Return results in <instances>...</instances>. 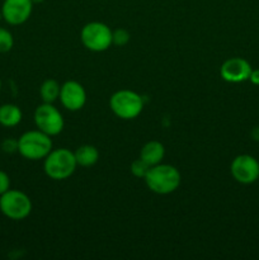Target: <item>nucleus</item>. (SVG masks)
<instances>
[{
    "label": "nucleus",
    "instance_id": "obj_13",
    "mask_svg": "<svg viewBox=\"0 0 259 260\" xmlns=\"http://www.w3.org/2000/svg\"><path fill=\"white\" fill-rule=\"evenodd\" d=\"M78 167L90 168L99 160V151L93 145H81L74 151Z\"/></svg>",
    "mask_w": 259,
    "mask_h": 260
},
{
    "label": "nucleus",
    "instance_id": "obj_11",
    "mask_svg": "<svg viewBox=\"0 0 259 260\" xmlns=\"http://www.w3.org/2000/svg\"><path fill=\"white\" fill-rule=\"evenodd\" d=\"M251 70L253 69L246 60L241 57H231L221 65L220 74L225 81L236 84L249 80Z\"/></svg>",
    "mask_w": 259,
    "mask_h": 260
},
{
    "label": "nucleus",
    "instance_id": "obj_15",
    "mask_svg": "<svg viewBox=\"0 0 259 260\" xmlns=\"http://www.w3.org/2000/svg\"><path fill=\"white\" fill-rule=\"evenodd\" d=\"M61 85L55 79H47L42 83L40 88V95L43 103H53L60 98Z\"/></svg>",
    "mask_w": 259,
    "mask_h": 260
},
{
    "label": "nucleus",
    "instance_id": "obj_20",
    "mask_svg": "<svg viewBox=\"0 0 259 260\" xmlns=\"http://www.w3.org/2000/svg\"><path fill=\"white\" fill-rule=\"evenodd\" d=\"M10 189V178L5 172L0 170V196Z\"/></svg>",
    "mask_w": 259,
    "mask_h": 260
},
{
    "label": "nucleus",
    "instance_id": "obj_6",
    "mask_svg": "<svg viewBox=\"0 0 259 260\" xmlns=\"http://www.w3.org/2000/svg\"><path fill=\"white\" fill-rule=\"evenodd\" d=\"M113 30L102 22H90L83 27L80 40L84 47L93 52H103L111 47Z\"/></svg>",
    "mask_w": 259,
    "mask_h": 260
},
{
    "label": "nucleus",
    "instance_id": "obj_23",
    "mask_svg": "<svg viewBox=\"0 0 259 260\" xmlns=\"http://www.w3.org/2000/svg\"><path fill=\"white\" fill-rule=\"evenodd\" d=\"M0 90H2V80H0Z\"/></svg>",
    "mask_w": 259,
    "mask_h": 260
},
{
    "label": "nucleus",
    "instance_id": "obj_14",
    "mask_svg": "<svg viewBox=\"0 0 259 260\" xmlns=\"http://www.w3.org/2000/svg\"><path fill=\"white\" fill-rule=\"evenodd\" d=\"M23 113L15 104H4L0 107V124L4 127H15L20 123Z\"/></svg>",
    "mask_w": 259,
    "mask_h": 260
},
{
    "label": "nucleus",
    "instance_id": "obj_16",
    "mask_svg": "<svg viewBox=\"0 0 259 260\" xmlns=\"http://www.w3.org/2000/svg\"><path fill=\"white\" fill-rule=\"evenodd\" d=\"M14 46L13 35L5 28H0V53L9 52Z\"/></svg>",
    "mask_w": 259,
    "mask_h": 260
},
{
    "label": "nucleus",
    "instance_id": "obj_19",
    "mask_svg": "<svg viewBox=\"0 0 259 260\" xmlns=\"http://www.w3.org/2000/svg\"><path fill=\"white\" fill-rule=\"evenodd\" d=\"M2 149L4 152H8V154H13V152L18 151V140L13 139H7L3 141Z\"/></svg>",
    "mask_w": 259,
    "mask_h": 260
},
{
    "label": "nucleus",
    "instance_id": "obj_17",
    "mask_svg": "<svg viewBox=\"0 0 259 260\" xmlns=\"http://www.w3.org/2000/svg\"><path fill=\"white\" fill-rule=\"evenodd\" d=\"M130 169H131V173L134 177L142 178V179H144V178L146 177L147 172H149L150 165L147 164L146 161H144L141 157H139V159H136L135 161H132L131 168H130Z\"/></svg>",
    "mask_w": 259,
    "mask_h": 260
},
{
    "label": "nucleus",
    "instance_id": "obj_5",
    "mask_svg": "<svg viewBox=\"0 0 259 260\" xmlns=\"http://www.w3.org/2000/svg\"><path fill=\"white\" fill-rule=\"evenodd\" d=\"M0 211L10 220H24L32 212V201L22 190L9 189L0 196Z\"/></svg>",
    "mask_w": 259,
    "mask_h": 260
},
{
    "label": "nucleus",
    "instance_id": "obj_2",
    "mask_svg": "<svg viewBox=\"0 0 259 260\" xmlns=\"http://www.w3.org/2000/svg\"><path fill=\"white\" fill-rule=\"evenodd\" d=\"M43 160V170L46 175L53 180L68 179L74 174L78 167L74 152L63 147L51 150L50 154Z\"/></svg>",
    "mask_w": 259,
    "mask_h": 260
},
{
    "label": "nucleus",
    "instance_id": "obj_12",
    "mask_svg": "<svg viewBox=\"0 0 259 260\" xmlns=\"http://www.w3.org/2000/svg\"><path fill=\"white\" fill-rule=\"evenodd\" d=\"M165 156L164 145L159 141H149L142 146L140 151V157L146 161L150 167L160 164Z\"/></svg>",
    "mask_w": 259,
    "mask_h": 260
},
{
    "label": "nucleus",
    "instance_id": "obj_10",
    "mask_svg": "<svg viewBox=\"0 0 259 260\" xmlns=\"http://www.w3.org/2000/svg\"><path fill=\"white\" fill-rule=\"evenodd\" d=\"M60 102L68 111H80L86 103V91L80 83L69 80L61 85Z\"/></svg>",
    "mask_w": 259,
    "mask_h": 260
},
{
    "label": "nucleus",
    "instance_id": "obj_4",
    "mask_svg": "<svg viewBox=\"0 0 259 260\" xmlns=\"http://www.w3.org/2000/svg\"><path fill=\"white\" fill-rule=\"evenodd\" d=\"M112 112L121 119H134L142 112L144 99L136 91L122 89L116 91L109 99Z\"/></svg>",
    "mask_w": 259,
    "mask_h": 260
},
{
    "label": "nucleus",
    "instance_id": "obj_18",
    "mask_svg": "<svg viewBox=\"0 0 259 260\" xmlns=\"http://www.w3.org/2000/svg\"><path fill=\"white\" fill-rule=\"evenodd\" d=\"M130 41V33L123 28H118V29L112 32V43L116 46H124L127 45Z\"/></svg>",
    "mask_w": 259,
    "mask_h": 260
},
{
    "label": "nucleus",
    "instance_id": "obj_1",
    "mask_svg": "<svg viewBox=\"0 0 259 260\" xmlns=\"http://www.w3.org/2000/svg\"><path fill=\"white\" fill-rule=\"evenodd\" d=\"M147 188L156 194H170L179 188L182 175L179 170L169 164H156L150 167L144 178Z\"/></svg>",
    "mask_w": 259,
    "mask_h": 260
},
{
    "label": "nucleus",
    "instance_id": "obj_22",
    "mask_svg": "<svg viewBox=\"0 0 259 260\" xmlns=\"http://www.w3.org/2000/svg\"><path fill=\"white\" fill-rule=\"evenodd\" d=\"M32 2H33V4H40V3H43L45 0H32Z\"/></svg>",
    "mask_w": 259,
    "mask_h": 260
},
{
    "label": "nucleus",
    "instance_id": "obj_9",
    "mask_svg": "<svg viewBox=\"0 0 259 260\" xmlns=\"http://www.w3.org/2000/svg\"><path fill=\"white\" fill-rule=\"evenodd\" d=\"M33 10L32 0H4L2 7L3 19L10 25H19L29 19Z\"/></svg>",
    "mask_w": 259,
    "mask_h": 260
},
{
    "label": "nucleus",
    "instance_id": "obj_8",
    "mask_svg": "<svg viewBox=\"0 0 259 260\" xmlns=\"http://www.w3.org/2000/svg\"><path fill=\"white\" fill-rule=\"evenodd\" d=\"M230 172L238 183L251 184L259 179V161L251 155H239L231 162Z\"/></svg>",
    "mask_w": 259,
    "mask_h": 260
},
{
    "label": "nucleus",
    "instance_id": "obj_21",
    "mask_svg": "<svg viewBox=\"0 0 259 260\" xmlns=\"http://www.w3.org/2000/svg\"><path fill=\"white\" fill-rule=\"evenodd\" d=\"M249 80H250L253 84H255V85H259V69H256V70H251L250 76H249Z\"/></svg>",
    "mask_w": 259,
    "mask_h": 260
},
{
    "label": "nucleus",
    "instance_id": "obj_3",
    "mask_svg": "<svg viewBox=\"0 0 259 260\" xmlns=\"http://www.w3.org/2000/svg\"><path fill=\"white\" fill-rule=\"evenodd\" d=\"M52 150V140L40 129L27 131L18 139V152L24 159L42 160Z\"/></svg>",
    "mask_w": 259,
    "mask_h": 260
},
{
    "label": "nucleus",
    "instance_id": "obj_7",
    "mask_svg": "<svg viewBox=\"0 0 259 260\" xmlns=\"http://www.w3.org/2000/svg\"><path fill=\"white\" fill-rule=\"evenodd\" d=\"M35 123L40 131L48 136H56L61 134L65 126L61 112L52 103H43L35 111Z\"/></svg>",
    "mask_w": 259,
    "mask_h": 260
}]
</instances>
